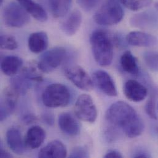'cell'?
I'll use <instances>...</instances> for the list:
<instances>
[{"label":"cell","mask_w":158,"mask_h":158,"mask_svg":"<svg viewBox=\"0 0 158 158\" xmlns=\"http://www.w3.org/2000/svg\"><path fill=\"white\" fill-rule=\"evenodd\" d=\"M120 65L123 70L131 75H137L139 67L137 59L129 51H125L121 57Z\"/></svg>","instance_id":"44dd1931"},{"label":"cell","mask_w":158,"mask_h":158,"mask_svg":"<svg viewBox=\"0 0 158 158\" xmlns=\"http://www.w3.org/2000/svg\"><path fill=\"white\" fill-rule=\"evenodd\" d=\"M130 22L132 27L145 28L152 25V23H153V18L150 16V14L142 12L132 16Z\"/></svg>","instance_id":"cb8c5ba5"},{"label":"cell","mask_w":158,"mask_h":158,"mask_svg":"<svg viewBox=\"0 0 158 158\" xmlns=\"http://www.w3.org/2000/svg\"><path fill=\"white\" fill-rule=\"evenodd\" d=\"M73 0H48L51 14L55 18L64 17L70 10Z\"/></svg>","instance_id":"603a6c76"},{"label":"cell","mask_w":158,"mask_h":158,"mask_svg":"<svg viewBox=\"0 0 158 158\" xmlns=\"http://www.w3.org/2000/svg\"><path fill=\"white\" fill-rule=\"evenodd\" d=\"M65 75L78 89L84 91H90L94 87V82L86 71L79 65L67 67Z\"/></svg>","instance_id":"ba28073f"},{"label":"cell","mask_w":158,"mask_h":158,"mask_svg":"<svg viewBox=\"0 0 158 158\" xmlns=\"http://www.w3.org/2000/svg\"><path fill=\"white\" fill-rule=\"evenodd\" d=\"M0 157L1 158H12V155L7 151L4 150L2 147L0 149Z\"/></svg>","instance_id":"e575fe53"},{"label":"cell","mask_w":158,"mask_h":158,"mask_svg":"<svg viewBox=\"0 0 158 158\" xmlns=\"http://www.w3.org/2000/svg\"><path fill=\"white\" fill-rule=\"evenodd\" d=\"M127 43L134 46L150 48L156 45L157 38L149 33L141 31L130 32L126 38Z\"/></svg>","instance_id":"7c38bea8"},{"label":"cell","mask_w":158,"mask_h":158,"mask_svg":"<svg viewBox=\"0 0 158 158\" xmlns=\"http://www.w3.org/2000/svg\"><path fill=\"white\" fill-rule=\"evenodd\" d=\"M74 111L78 119L88 123H95L97 118L96 106L91 96L88 94L79 95L74 106Z\"/></svg>","instance_id":"52a82bcc"},{"label":"cell","mask_w":158,"mask_h":158,"mask_svg":"<svg viewBox=\"0 0 158 158\" xmlns=\"http://www.w3.org/2000/svg\"><path fill=\"white\" fill-rule=\"evenodd\" d=\"M18 46V43L13 36L9 35L1 36L0 46L2 49L8 51H14L17 49Z\"/></svg>","instance_id":"4316f807"},{"label":"cell","mask_w":158,"mask_h":158,"mask_svg":"<svg viewBox=\"0 0 158 158\" xmlns=\"http://www.w3.org/2000/svg\"><path fill=\"white\" fill-rule=\"evenodd\" d=\"M105 118L111 126L122 131L129 138L139 137L143 132L142 118L134 108L125 102L113 103L108 108Z\"/></svg>","instance_id":"6da1fadb"},{"label":"cell","mask_w":158,"mask_h":158,"mask_svg":"<svg viewBox=\"0 0 158 158\" xmlns=\"http://www.w3.org/2000/svg\"><path fill=\"white\" fill-rule=\"evenodd\" d=\"M132 157L135 158H151V155L144 150H137L133 153Z\"/></svg>","instance_id":"1f68e13d"},{"label":"cell","mask_w":158,"mask_h":158,"mask_svg":"<svg viewBox=\"0 0 158 158\" xmlns=\"http://www.w3.org/2000/svg\"><path fill=\"white\" fill-rule=\"evenodd\" d=\"M4 0H0V4H2L3 3Z\"/></svg>","instance_id":"8d00e7d4"},{"label":"cell","mask_w":158,"mask_h":158,"mask_svg":"<svg viewBox=\"0 0 158 158\" xmlns=\"http://www.w3.org/2000/svg\"><path fill=\"white\" fill-rule=\"evenodd\" d=\"M145 111L151 118L157 119L158 117L156 111V104L155 101L153 98H150L148 100L145 105Z\"/></svg>","instance_id":"f546056e"},{"label":"cell","mask_w":158,"mask_h":158,"mask_svg":"<svg viewBox=\"0 0 158 158\" xmlns=\"http://www.w3.org/2000/svg\"><path fill=\"white\" fill-rule=\"evenodd\" d=\"M18 95L10 87L3 90L1 97V121H3L13 113L16 107Z\"/></svg>","instance_id":"30bf717a"},{"label":"cell","mask_w":158,"mask_h":158,"mask_svg":"<svg viewBox=\"0 0 158 158\" xmlns=\"http://www.w3.org/2000/svg\"><path fill=\"white\" fill-rule=\"evenodd\" d=\"M23 65V60L21 58L9 56L4 57L1 62L2 72L9 77H14L17 74Z\"/></svg>","instance_id":"ffe728a7"},{"label":"cell","mask_w":158,"mask_h":158,"mask_svg":"<svg viewBox=\"0 0 158 158\" xmlns=\"http://www.w3.org/2000/svg\"><path fill=\"white\" fill-rule=\"evenodd\" d=\"M69 156L71 158H89V153L85 147L79 146L73 148Z\"/></svg>","instance_id":"83f0119b"},{"label":"cell","mask_w":158,"mask_h":158,"mask_svg":"<svg viewBox=\"0 0 158 158\" xmlns=\"http://www.w3.org/2000/svg\"><path fill=\"white\" fill-rule=\"evenodd\" d=\"M36 119H37L35 115H33V114H27L25 115L22 118L23 123L27 124H31V123L35 122L36 121Z\"/></svg>","instance_id":"836d02e7"},{"label":"cell","mask_w":158,"mask_h":158,"mask_svg":"<svg viewBox=\"0 0 158 158\" xmlns=\"http://www.w3.org/2000/svg\"><path fill=\"white\" fill-rule=\"evenodd\" d=\"M125 96L131 101L140 102L143 101L148 95L147 87L134 79L127 81L124 86Z\"/></svg>","instance_id":"8fae6325"},{"label":"cell","mask_w":158,"mask_h":158,"mask_svg":"<svg viewBox=\"0 0 158 158\" xmlns=\"http://www.w3.org/2000/svg\"><path fill=\"white\" fill-rule=\"evenodd\" d=\"M101 0H77L79 6L85 11H90L95 9Z\"/></svg>","instance_id":"f1b7e54d"},{"label":"cell","mask_w":158,"mask_h":158,"mask_svg":"<svg viewBox=\"0 0 158 158\" xmlns=\"http://www.w3.org/2000/svg\"><path fill=\"white\" fill-rule=\"evenodd\" d=\"M124 12L118 0H105L94 14L95 23L100 25L111 26L119 23Z\"/></svg>","instance_id":"3957f363"},{"label":"cell","mask_w":158,"mask_h":158,"mask_svg":"<svg viewBox=\"0 0 158 158\" xmlns=\"http://www.w3.org/2000/svg\"><path fill=\"white\" fill-rule=\"evenodd\" d=\"M90 43L95 62L101 67L109 66L113 59V42L108 34L95 30L90 36Z\"/></svg>","instance_id":"7a4b0ae2"},{"label":"cell","mask_w":158,"mask_h":158,"mask_svg":"<svg viewBox=\"0 0 158 158\" xmlns=\"http://www.w3.org/2000/svg\"><path fill=\"white\" fill-rule=\"evenodd\" d=\"M67 156L65 145L59 140H53L43 148L38 153L41 158H64Z\"/></svg>","instance_id":"2e32d148"},{"label":"cell","mask_w":158,"mask_h":158,"mask_svg":"<svg viewBox=\"0 0 158 158\" xmlns=\"http://www.w3.org/2000/svg\"><path fill=\"white\" fill-rule=\"evenodd\" d=\"M127 9L137 11L149 6L153 0H118Z\"/></svg>","instance_id":"d4e9b609"},{"label":"cell","mask_w":158,"mask_h":158,"mask_svg":"<svg viewBox=\"0 0 158 158\" xmlns=\"http://www.w3.org/2000/svg\"><path fill=\"white\" fill-rule=\"evenodd\" d=\"M123 157V155L119 152L114 150H109L104 156V158H122Z\"/></svg>","instance_id":"d6a6232c"},{"label":"cell","mask_w":158,"mask_h":158,"mask_svg":"<svg viewBox=\"0 0 158 158\" xmlns=\"http://www.w3.org/2000/svg\"><path fill=\"white\" fill-rule=\"evenodd\" d=\"M58 124L60 129L65 134L75 137L80 131L79 124L74 116L69 113H62L59 116Z\"/></svg>","instance_id":"4fadbf2b"},{"label":"cell","mask_w":158,"mask_h":158,"mask_svg":"<svg viewBox=\"0 0 158 158\" xmlns=\"http://www.w3.org/2000/svg\"><path fill=\"white\" fill-rule=\"evenodd\" d=\"M155 7H156V9L158 10V2H157L156 4H155Z\"/></svg>","instance_id":"d590c367"},{"label":"cell","mask_w":158,"mask_h":158,"mask_svg":"<svg viewBox=\"0 0 158 158\" xmlns=\"http://www.w3.org/2000/svg\"><path fill=\"white\" fill-rule=\"evenodd\" d=\"M45 131L39 126L31 127L27 131L25 137V146L31 150H35L43 143L46 139Z\"/></svg>","instance_id":"9a60e30c"},{"label":"cell","mask_w":158,"mask_h":158,"mask_svg":"<svg viewBox=\"0 0 158 158\" xmlns=\"http://www.w3.org/2000/svg\"><path fill=\"white\" fill-rule=\"evenodd\" d=\"M41 119L45 124L49 126H52L54 124V116L52 113L49 111H46L43 113L41 115Z\"/></svg>","instance_id":"4dcf8cb0"},{"label":"cell","mask_w":158,"mask_h":158,"mask_svg":"<svg viewBox=\"0 0 158 158\" xmlns=\"http://www.w3.org/2000/svg\"><path fill=\"white\" fill-rule=\"evenodd\" d=\"M67 50L62 47H56L45 52L40 57L37 67L44 73H49L57 69L65 60Z\"/></svg>","instance_id":"8992f818"},{"label":"cell","mask_w":158,"mask_h":158,"mask_svg":"<svg viewBox=\"0 0 158 158\" xmlns=\"http://www.w3.org/2000/svg\"><path fill=\"white\" fill-rule=\"evenodd\" d=\"M71 97L70 91L66 85L60 83H53L44 90L42 101L48 108L64 107L69 104Z\"/></svg>","instance_id":"277c9868"},{"label":"cell","mask_w":158,"mask_h":158,"mask_svg":"<svg viewBox=\"0 0 158 158\" xmlns=\"http://www.w3.org/2000/svg\"><path fill=\"white\" fill-rule=\"evenodd\" d=\"M143 60L147 67L153 72H158V52L148 51L143 55Z\"/></svg>","instance_id":"484cf974"},{"label":"cell","mask_w":158,"mask_h":158,"mask_svg":"<svg viewBox=\"0 0 158 158\" xmlns=\"http://www.w3.org/2000/svg\"><path fill=\"white\" fill-rule=\"evenodd\" d=\"M94 84L103 94L110 97L118 95L117 88L113 79L110 75L104 70H98L92 75Z\"/></svg>","instance_id":"9c48e42d"},{"label":"cell","mask_w":158,"mask_h":158,"mask_svg":"<svg viewBox=\"0 0 158 158\" xmlns=\"http://www.w3.org/2000/svg\"><path fill=\"white\" fill-rule=\"evenodd\" d=\"M6 142L12 152L17 155H22L25 152V144L21 132L17 127H11L6 132Z\"/></svg>","instance_id":"5bb4252c"},{"label":"cell","mask_w":158,"mask_h":158,"mask_svg":"<svg viewBox=\"0 0 158 158\" xmlns=\"http://www.w3.org/2000/svg\"><path fill=\"white\" fill-rule=\"evenodd\" d=\"M49 38L44 31H38L31 33L28 40V48L35 54H39L44 51L48 47Z\"/></svg>","instance_id":"e0dca14e"},{"label":"cell","mask_w":158,"mask_h":158,"mask_svg":"<svg viewBox=\"0 0 158 158\" xmlns=\"http://www.w3.org/2000/svg\"><path fill=\"white\" fill-rule=\"evenodd\" d=\"M2 19L6 26L12 28L22 27L30 20L29 14L19 3L15 2H10L5 6Z\"/></svg>","instance_id":"5b68a950"},{"label":"cell","mask_w":158,"mask_h":158,"mask_svg":"<svg viewBox=\"0 0 158 158\" xmlns=\"http://www.w3.org/2000/svg\"><path fill=\"white\" fill-rule=\"evenodd\" d=\"M82 20L81 12L75 10L71 12L61 25L62 31L67 36H72L78 31Z\"/></svg>","instance_id":"ac0fdd59"},{"label":"cell","mask_w":158,"mask_h":158,"mask_svg":"<svg viewBox=\"0 0 158 158\" xmlns=\"http://www.w3.org/2000/svg\"><path fill=\"white\" fill-rule=\"evenodd\" d=\"M18 3L34 19L40 22H46L48 14L44 9L33 0H17Z\"/></svg>","instance_id":"d6986e66"},{"label":"cell","mask_w":158,"mask_h":158,"mask_svg":"<svg viewBox=\"0 0 158 158\" xmlns=\"http://www.w3.org/2000/svg\"><path fill=\"white\" fill-rule=\"evenodd\" d=\"M33 81L29 79L23 73L15 75L10 80V87L19 95H25L31 87Z\"/></svg>","instance_id":"7402d4cb"}]
</instances>
